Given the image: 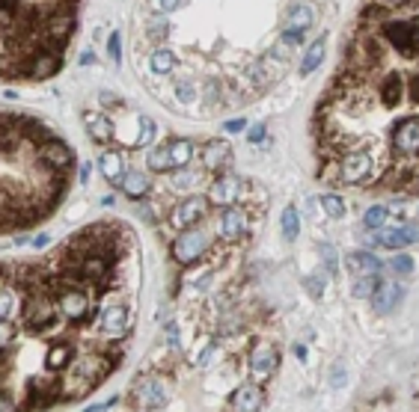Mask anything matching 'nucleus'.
Returning <instances> with one entry per match:
<instances>
[{
  "mask_svg": "<svg viewBox=\"0 0 419 412\" xmlns=\"http://www.w3.org/2000/svg\"><path fill=\"white\" fill-rule=\"evenodd\" d=\"M170 252H173V261H175V264H182V267L193 264V261H200L203 255L208 252V235H205L203 229H196V226L182 229L179 235L173 238Z\"/></svg>",
  "mask_w": 419,
  "mask_h": 412,
  "instance_id": "obj_1",
  "label": "nucleus"
},
{
  "mask_svg": "<svg viewBox=\"0 0 419 412\" xmlns=\"http://www.w3.org/2000/svg\"><path fill=\"white\" fill-rule=\"evenodd\" d=\"M24 324L30 329V336H45L57 327V306L48 294L36 291L30 297V303L24 306Z\"/></svg>",
  "mask_w": 419,
  "mask_h": 412,
  "instance_id": "obj_2",
  "label": "nucleus"
},
{
  "mask_svg": "<svg viewBox=\"0 0 419 412\" xmlns=\"http://www.w3.org/2000/svg\"><path fill=\"white\" fill-rule=\"evenodd\" d=\"M381 36L387 39L402 57L413 60L416 57V15L402 18V21H381Z\"/></svg>",
  "mask_w": 419,
  "mask_h": 412,
  "instance_id": "obj_3",
  "label": "nucleus"
},
{
  "mask_svg": "<svg viewBox=\"0 0 419 412\" xmlns=\"http://www.w3.org/2000/svg\"><path fill=\"white\" fill-rule=\"evenodd\" d=\"M167 400H170V383L161 374H143L134 386V400L131 404L140 409H158V406H167Z\"/></svg>",
  "mask_w": 419,
  "mask_h": 412,
  "instance_id": "obj_4",
  "label": "nucleus"
},
{
  "mask_svg": "<svg viewBox=\"0 0 419 412\" xmlns=\"http://www.w3.org/2000/svg\"><path fill=\"white\" fill-rule=\"evenodd\" d=\"M374 170V160H372V154L369 151H363V149H351L342 154V163H339V181H345L351 187H357V184H366L369 181V175Z\"/></svg>",
  "mask_w": 419,
  "mask_h": 412,
  "instance_id": "obj_5",
  "label": "nucleus"
},
{
  "mask_svg": "<svg viewBox=\"0 0 419 412\" xmlns=\"http://www.w3.org/2000/svg\"><path fill=\"white\" fill-rule=\"evenodd\" d=\"M247 229H250V214L238 202L220 208V217H217V235H220V240L235 243L238 238L247 235Z\"/></svg>",
  "mask_w": 419,
  "mask_h": 412,
  "instance_id": "obj_6",
  "label": "nucleus"
},
{
  "mask_svg": "<svg viewBox=\"0 0 419 412\" xmlns=\"http://www.w3.org/2000/svg\"><path fill=\"white\" fill-rule=\"evenodd\" d=\"M241 196H244V181H241L238 175L232 172H217V178L208 187V202L217 205V208H226V205H235L241 202Z\"/></svg>",
  "mask_w": 419,
  "mask_h": 412,
  "instance_id": "obj_7",
  "label": "nucleus"
},
{
  "mask_svg": "<svg viewBox=\"0 0 419 412\" xmlns=\"http://www.w3.org/2000/svg\"><path fill=\"white\" fill-rule=\"evenodd\" d=\"M280 368V353L274 344L268 341H259L256 347L250 350V374H253V383H268L274 374Z\"/></svg>",
  "mask_w": 419,
  "mask_h": 412,
  "instance_id": "obj_8",
  "label": "nucleus"
},
{
  "mask_svg": "<svg viewBox=\"0 0 419 412\" xmlns=\"http://www.w3.org/2000/svg\"><path fill=\"white\" fill-rule=\"evenodd\" d=\"M208 211H212V202H208L205 196H187L182 199L179 205L173 208V214H170V222L175 229H191L196 226V222H203L208 217Z\"/></svg>",
  "mask_w": 419,
  "mask_h": 412,
  "instance_id": "obj_9",
  "label": "nucleus"
},
{
  "mask_svg": "<svg viewBox=\"0 0 419 412\" xmlns=\"http://www.w3.org/2000/svg\"><path fill=\"white\" fill-rule=\"evenodd\" d=\"M390 140H393V149L399 154H404V158H416V151H419V122H416V113L404 116L402 122H395Z\"/></svg>",
  "mask_w": 419,
  "mask_h": 412,
  "instance_id": "obj_10",
  "label": "nucleus"
},
{
  "mask_svg": "<svg viewBox=\"0 0 419 412\" xmlns=\"http://www.w3.org/2000/svg\"><path fill=\"white\" fill-rule=\"evenodd\" d=\"M60 63H63V57H60L57 51L39 48V53H36V57H30V63L18 74L30 77V81H45V77H54V74L60 72Z\"/></svg>",
  "mask_w": 419,
  "mask_h": 412,
  "instance_id": "obj_11",
  "label": "nucleus"
},
{
  "mask_svg": "<svg viewBox=\"0 0 419 412\" xmlns=\"http://www.w3.org/2000/svg\"><path fill=\"white\" fill-rule=\"evenodd\" d=\"M57 308H60L63 318L81 324V320L90 315V297H86L81 288H63L60 297H57Z\"/></svg>",
  "mask_w": 419,
  "mask_h": 412,
  "instance_id": "obj_12",
  "label": "nucleus"
},
{
  "mask_svg": "<svg viewBox=\"0 0 419 412\" xmlns=\"http://www.w3.org/2000/svg\"><path fill=\"white\" fill-rule=\"evenodd\" d=\"M39 160L48 166L51 172H65L69 166L74 163V154H72V149L65 146V142H60V140H45L39 146Z\"/></svg>",
  "mask_w": 419,
  "mask_h": 412,
  "instance_id": "obj_13",
  "label": "nucleus"
},
{
  "mask_svg": "<svg viewBox=\"0 0 419 412\" xmlns=\"http://www.w3.org/2000/svg\"><path fill=\"white\" fill-rule=\"evenodd\" d=\"M372 308L378 315H390V311L399 308V303L404 299V288L399 282H378V288L372 291Z\"/></svg>",
  "mask_w": 419,
  "mask_h": 412,
  "instance_id": "obj_14",
  "label": "nucleus"
},
{
  "mask_svg": "<svg viewBox=\"0 0 419 412\" xmlns=\"http://www.w3.org/2000/svg\"><path fill=\"white\" fill-rule=\"evenodd\" d=\"M200 160L208 172H226L232 166V154H229V146L223 140H212L205 142L203 151H200Z\"/></svg>",
  "mask_w": 419,
  "mask_h": 412,
  "instance_id": "obj_15",
  "label": "nucleus"
},
{
  "mask_svg": "<svg viewBox=\"0 0 419 412\" xmlns=\"http://www.w3.org/2000/svg\"><path fill=\"white\" fill-rule=\"evenodd\" d=\"M315 15L318 9L310 0H292L285 6V27H297V30H310L315 24Z\"/></svg>",
  "mask_w": 419,
  "mask_h": 412,
  "instance_id": "obj_16",
  "label": "nucleus"
},
{
  "mask_svg": "<svg viewBox=\"0 0 419 412\" xmlns=\"http://www.w3.org/2000/svg\"><path fill=\"white\" fill-rule=\"evenodd\" d=\"M264 404V397H262V388L259 383H241L232 397H229V406H235V409H244V412H253V409H259Z\"/></svg>",
  "mask_w": 419,
  "mask_h": 412,
  "instance_id": "obj_17",
  "label": "nucleus"
},
{
  "mask_svg": "<svg viewBox=\"0 0 419 412\" xmlns=\"http://www.w3.org/2000/svg\"><path fill=\"white\" fill-rule=\"evenodd\" d=\"M98 327L107 336H122L128 329V308L125 306H107L102 308V315H98Z\"/></svg>",
  "mask_w": 419,
  "mask_h": 412,
  "instance_id": "obj_18",
  "label": "nucleus"
},
{
  "mask_svg": "<svg viewBox=\"0 0 419 412\" xmlns=\"http://www.w3.org/2000/svg\"><path fill=\"white\" fill-rule=\"evenodd\" d=\"M167 154H170V170H182V166L193 160L196 146H193V140H187V137H175L167 142Z\"/></svg>",
  "mask_w": 419,
  "mask_h": 412,
  "instance_id": "obj_19",
  "label": "nucleus"
},
{
  "mask_svg": "<svg viewBox=\"0 0 419 412\" xmlns=\"http://www.w3.org/2000/svg\"><path fill=\"white\" fill-rule=\"evenodd\" d=\"M84 125H86V133L95 140V142H110L113 140V122L102 113H93V110H86L84 113Z\"/></svg>",
  "mask_w": 419,
  "mask_h": 412,
  "instance_id": "obj_20",
  "label": "nucleus"
},
{
  "mask_svg": "<svg viewBox=\"0 0 419 412\" xmlns=\"http://www.w3.org/2000/svg\"><path fill=\"white\" fill-rule=\"evenodd\" d=\"M98 170H102V175L107 178L110 184H119V178H122L125 172V160H122V154L113 151V149H107L98 154Z\"/></svg>",
  "mask_w": 419,
  "mask_h": 412,
  "instance_id": "obj_21",
  "label": "nucleus"
},
{
  "mask_svg": "<svg viewBox=\"0 0 419 412\" xmlns=\"http://www.w3.org/2000/svg\"><path fill=\"white\" fill-rule=\"evenodd\" d=\"M119 187H122V193L128 199H143L149 193V175H143L137 170H131V172H122V178H119Z\"/></svg>",
  "mask_w": 419,
  "mask_h": 412,
  "instance_id": "obj_22",
  "label": "nucleus"
},
{
  "mask_svg": "<svg viewBox=\"0 0 419 412\" xmlns=\"http://www.w3.org/2000/svg\"><path fill=\"white\" fill-rule=\"evenodd\" d=\"M402 98H404V77L390 74L387 81L381 83V104L387 110H393V107L402 104Z\"/></svg>",
  "mask_w": 419,
  "mask_h": 412,
  "instance_id": "obj_23",
  "label": "nucleus"
},
{
  "mask_svg": "<svg viewBox=\"0 0 419 412\" xmlns=\"http://www.w3.org/2000/svg\"><path fill=\"white\" fill-rule=\"evenodd\" d=\"M72 356H74V347H72V344L60 341V344H54V347H48V353H45V365H48L51 371H63L65 365H72Z\"/></svg>",
  "mask_w": 419,
  "mask_h": 412,
  "instance_id": "obj_24",
  "label": "nucleus"
},
{
  "mask_svg": "<svg viewBox=\"0 0 419 412\" xmlns=\"http://www.w3.org/2000/svg\"><path fill=\"white\" fill-rule=\"evenodd\" d=\"M372 243H374V247H381V249H402V247H407L402 231L399 229H387V226L372 231Z\"/></svg>",
  "mask_w": 419,
  "mask_h": 412,
  "instance_id": "obj_25",
  "label": "nucleus"
},
{
  "mask_svg": "<svg viewBox=\"0 0 419 412\" xmlns=\"http://www.w3.org/2000/svg\"><path fill=\"white\" fill-rule=\"evenodd\" d=\"M280 226H283V238L294 243L297 235H301V214H297L294 205H285L283 208V217H280Z\"/></svg>",
  "mask_w": 419,
  "mask_h": 412,
  "instance_id": "obj_26",
  "label": "nucleus"
},
{
  "mask_svg": "<svg viewBox=\"0 0 419 412\" xmlns=\"http://www.w3.org/2000/svg\"><path fill=\"white\" fill-rule=\"evenodd\" d=\"M348 267H354L357 273H381L384 270V264H381V258L378 255H372V252H354L348 258Z\"/></svg>",
  "mask_w": 419,
  "mask_h": 412,
  "instance_id": "obj_27",
  "label": "nucleus"
},
{
  "mask_svg": "<svg viewBox=\"0 0 419 412\" xmlns=\"http://www.w3.org/2000/svg\"><path fill=\"white\" fill-rule=\"evenodd\" d=\"M175 65H179V60H175V53L167 51V48H158V51L149 57V69L155 72V74H170Z\"/></svg>",
  "mask_w": 419,
  "mask_h": 412,
  "instance_id": "obj_28",
  "label": "nucleus"
},
{
  "mask_svg": "<svg viewBox=\"0 0 419 412\" xmlns=\"http://www.w3.org/2000/svg\"><path fill=\"white\" fill-rule=\"evenodd\" d=\"M146 166L152 172H167L170 170V154H167V142L164 146H152L146 151Z\"/></svg>",
  "mask_w": 419,
  "mask_h": 412,
  "instance_id": "obj_29",
  "label": "nucleus"
},
{
  "mask_svg": "<svg viewBox=\"0 0 419 412\" xmlns=\"http://www.w3.org/2000/svg\"><path fill=\"white\" fill-rule=\"evenodd\" d=\"M387 222H390V208H384V205H372L366 214H363V226H366L369 231L384 229Z\"/></svg>",
  "mask_w": 419,
  "mask_h": 412,
  "instance_id": "obj_30",
  "label": "nucleus"
},
{
  "mask_svg": "<svg viewBox=\"0 0 419 412\" xmlns=\"http://www.w3.org/2000/svg\"><path fill=\"white\" fill-rule=\"evenodd\" d=\"M324 60V39H318L315 44H310V51H306V57L301 63V74H313L318 65Z\"/></svg>",
  "mask_w": 419,
  "mask_h": 412,
  "instance_id": "obj_31",
  "label": "nucleus"
},
{
  "mask_svg": "<svg viewBox=\"0 0 419 412\" xmlns=\"http://www.w3.org/2000/svg\"><path fill=\"white\" fill-rule=\"evenodd\" d=\"M173 92H175V98H179L182 104H196V98H200V89H196V83H193V81H187V77H182V81H175Z\"/></svg>",
  "mask_w": 419,
  "mask_h": 412,
  "instance_id": "obj_32",
  "label": "nucleus"
},
{
  "mask_svg": "<svg viewBox=\"0 0 419 412\" xmlns=\"http://www.w3.org/2000/svg\"><path fill=\"white\" fill-rule=\"evenodd\" d=\"M244 81H250L256 89H264V86L271 83V74L264 72V65H262V63H250L247 69H244Z\"/></svg>",
  "mask_w": 419,
  "mask_h": 412,
  "instance_id": "obj_33",
  "label": "nucleus"
},
{
  "mask_svg": "<svg viewBox=\"0 0 419 412\" xmlns=\"http://www.w3.org/2000/svg\"><path fill=\"white\" fill-rule=\"evenodd\" d=\"M322 208H324V214L330 220H342V217H345V202H342V196H336V193H324L322 196Z\"/></svg>",
  "mask_w": 419,
  "mask_h": 412,
  "instance_id": "obj_34",
  "label": "nucleus"
},
{
  "mask_svg": "<svg viewBox=\"0 0 419 412\" xmlns=\"http://www.w3.org/2000/svg\"><path fill=\"white\" fill-rule=\"evenodd\" d=\"M378 273H363V279H357L354 282V288H351V294H354L357 299H363V297H372V291L378 288Z\"/></svg>",
  "mask_w": 419,
  "mask_h": 412,
  "instance_id": "obj_35",
  "label": "nucleus"
},
{
  "mask_svg": "<svg viewBox=\"0 0 419 412\" xmlns=\"http://www.w3.org/2000/svg\"><path fill=\"white\" fill-rule=\"evenodd\" d=\"M196 181H200V175L187 172V166H182V170H175V175L170 178V187L173 190H191V187H196Z\"/></svg>",
  "mask_w": 419,
  "mask_h": 412,
  "instance_id": "obj_36",
  "label": "nucleus"
},
{
  "mask_svg": "<svg viewBox=\"0 0 419 412\" xmlns=\"http://www.w3.org/2000/svg\"><path fill=\"white\" fill-rule=\"evenodd\" d=\"M155 133H158V125H155V122H152L149 116H140V137H137V146H140V149L152 146Z\"/></svg>",
  "mask_w": 419,
  "mask_h": 412,
  "instance_id": "obj_37",
  "label": "nucleus"
},
{
  "mask_svg": "<svg viewBox=\"0 0 419 412\" xmlns=\"http://www.w3.org/2000/svg\"><path fill=\"white\" fill-rule=\"evenodd\" d=\"M318 255H322L327 273L330 276H339V255H336V249L330 247V243H318Z\"/></svg>",
  "mask_w": 419,
  "mask_h": 412,
  "instance_id": "obj_38",
  "label": "nucleus"
},
{
  "mask_svg": "<svg viewBox=\"0 0 419 412\" xmlns=\"http://www.w3.org/2000/svg\"><path fill=\"white\" fill-rule=\"evenodd\" d=\"M15 311V291L13 288H0V320H9Z\"/></svg>",
  "mask_w": 419,
  "mask_h": 412,
  "instance_id": "obj_39",
  "label": "nucleus"
},
{
  "mask_svg": "<svg viewBox=\"0 0 419 412\" xmlns=\"http://www.w3.org/2000/svg\"><path fill=\"white\" fill-rule=\"evenodd\" d=\"M303 288H306V294H310L313 299H322V297H324V276H318V273L306 276V279H303Z\"/></svg>",
  "mask_w": 419,
  "mask_h": 412,
  "instance_id": "obj_40",
  "label": "nucleus"
},
{
  "mask_svg": "<svg viewBox=\"0 0 419 412\" xmlns=\"http://www.w3.org/2000/svg\"><path fill=\"white\" fill-rule=\"evenodd\" d=\"M387 18H390L387 3H384V6H369L366 13H363V21H366V24H381V21H387Z\"/></svg>",
  "mask_w": 419,
  "mask_h": 412,
  "instance_id": "obj_41",
  "label": "nucleus"
},
{
  "mask_svg": "<svg viewBox=\"0 0 419 412\" xmlns=\"http://www.w3.org/2000/svg\"><path fill=\"white\" fill-rule=\"evenodd\" d=\"M268 57H274V60H280V63H285V60L292 57V44H289V42H283V39H277V42L271 44Z\"/></svg>",
  "mask_w": 419,
  "mask_h": 412,
  "instance_id": "obj_42",
  "label": "nucleus"
},
{
  "mask_svg": "<svg viewBox=\"0 0 419 412\" xmlns=\"http://www.w3.org/2000/svg\"><path fill=\"white\" fill-rule=\"evenodd\" d=\"M205 101L214 104V107H217V104L223 107V89H220L217 81H208V83H205Z\"/></svg>",
  "mask_w": 419,
  "mask_h": 412,
  "instance_id": "obj_43",
  "label": "nucleus"
},
{
  "mask_svg": "<svg viewBox=\"0 0 419 412\" xmlns=\"http://www.w3.org/2000/svg\"><path fill=\"white\" fill-rule=\"evenodd\" d=\"M280 39H283V42H289L292 48H294V44H301V42L306 39V30H297V27H285Z\"/></svg>",
  "mask_w": 419,
  "mask_h": 412,
  "instance_id": "obj_44",
  "label": "nucleus"
},
{
  "mask_svg": "<svg viewBox=\"0 0 419 412\" xmlns=\"http://www.w3.org/2000/svg\"><path fill=\"white\" fill-rule=\"evenodd\" d=\"M393 270L399 273V276H407V273H413V258H411V255H399V258L393 261Z\"/></svg>",
  "mask_w": 419,
  "mask_h": 412,
  "instance_id": "obj_45",
  "label": "nucleus"
},
{
  "mask_svg": "<svg viewBox=\"0 0 419 412\" xmlns=\"http://www.w3.org/2000/svg\"><path fill=\"white\" fill-rule=\"evenodd\" d=\"M15 338V329H13V324L9 320H0V347H6L9 341Z\"/></svg>",
  "mask_w": 419,
  "mask_h": 412,
  "instance_id": "obj_46",
  "label": "nucleus"
},
{
  "mask_svg": "<svg viewBox=\"0 0 419 412\" xmlns=\"http://www.w3.org/2000/svg\"><path fill=\"white\" fill-rule=\"evenodd\" d=\"M107 51H110V57H113V63H119V60H122V48H119V33H110Z\"/></svg>",
  "mask_w": 419,
  "mask_h": 412,
  "instance_id": "obj_47",
  "label": "nucleus"
},
{
  "mask_svg": "<svg viewBox=\"0 0 419 412\" xmlns=\"http://www.w3.org/2000/svg\"><path fill=\"white\" fill-rule=\"evenodd\" d=\"M399 231H402V238H404L407 247H413V243H416V222H413V220H411V222H404Z\"/></svg>",
  "mask_w": 419,
  "mask_h": 412,
  "instance_id": "obj_48",
  "label": "nucleus"
},
{
  "mask_svg": "<svg viewBox=\"0 0 419 412\" xmlns=\"http://www.w3.org/2000/svg\"><path fill=\"white\" fill-rule=\"evenodd\" d=\"M404 92L411 95V104L416 107V101H419V83H416V74H411V77H407V83H404Z\"/></svg>",
  "mask_w": 419,
  "mask_h": 412,
  "instance_id": "obj_49",
  "label": "nucleus"
},
{
  "mask_svg": "<svg viewBox=\"0 0 419 412\" xmlns=\"http://www.w3.org/2000/svg\"><path fill=\"white\" fill-rule=\"evenodd\" d=\"M342 383H345V365H342V362H336L333 365V371H330V386H342Z\"/></svg>",
  "mask_w": 419,
  "mask_h": 412,
  "instance_id": "obj_50",
  "label": "nucleus"
},
{
  "mask_svg": "<svg viewBox=\"0 0 419 412\" xmlns=\"http://www.w3.org/2000/svg\"><path fill=\"white\" fill-rule=\"evenodd\" d=\"M214 350H217V344H208V347H205L200 356H196V368H208V362H212Z\"/></svg>",
  "mask_w": 419,
  "mask_h": 412,
  "instance_id": "obj_51",
  "label": "nucleus"
},
{
  "mask_svg": "<svg viewBox=\"0 0 419 412\" xmlns=\"http://www.w3.org/2000/svg\"><path fill=\"white\" fill-rule=\"evenodd\" d=\"M167 344L173 350H179L182 347V341H179V327L175 324H167Z\"/></svg>",
  "mask_w": 419,
  "mask_h": 412,
  "instance_id": "obj_52",
  "label": "nucleus"
},
{
  "mask_svg": "<svg viewBox=\"0 0 419 412\" xmlns=\"http://www.w3.org/2000/svg\"><path fill=\"white\" fill-rule=\"evenodd\" d=\"M184 3V0H155L158 13H173V9H179Z\"/></svg>",
  "mask_w": 419,
  "mask_h": 412,
  "instance_id": "obj_53",
  "label": "nucleus"
},
{
  "mask_svg": "<svg viewBox=\"0 0 419 412\" xmlns=\"http://www.w3.org/2000/svg\"><path fill=\"white\" fill-rule=\"evenodd\" d=\"M223 128H226L229 133H241V131L247 128V122H244V119H229V122H226Z\"/></svg>",
  "mask_w": 419,
  "mask_h": 412,
  "instance_id": "obj_54",
  "label": "nucleus"
},
{
  "mask_svg": "<svg viewBox=\"0 0 419 412\" xmlns=\"http://www.w3.org/2000/svg\"><path fill=\"white\" fill-rule=\"evenodd\" d=\"M3 409H15V400L6 395V388H0V412Z\"/></svg>",
  "mask_w": 419,
  "mask_h": 412,
  "instance_id": "obj_55",
  "label": "nucleus"
},
{
  "mask_svg": "<svg viewBox=\"0 0 419 412\" xmlns=\"http://www.w3.org/2000/svg\"><path fill=\"white\" fill-rule=\"evenodd\" d=\"M152 36L164 39V36H167V24H164V21H152Z\"/></svg>",
  "mask_w": 419,
  "mask_h": 412,
  "instance_id": "obj_56",
  "label": "nucleus"
},
{
  "mask_svg": "<svg viewBox=\"0 0 419 412\" xmlns=\"http://www.w3.org/2000/svg\"><path fill=\"white\" fill-rule=\"evenodd\" d=\"M262 140H264V128H262V125H256V128L250 131V142H262Z\"/></svg>",
  "mask_w": 419,
  "mask_h": 412,
  "instance_id": "obj_57",
  "label": "nucleus"
},
{
  "mask_svg": "<svg viewBox=\"0 0 419 412\" xmlns=\"http://www.w3.org/2000/svg\"><path fill=\"white\" fill-rule=\"evenodd\" d=\"M102 101H104L107 107H116V104H119V98H116L113 92H102Z\"/></svg>",
  "mask_w": 419,
  "mask_h": 412,
  "instance_id": "obj_58",
  "label": "nucleus"
},
{
  "mask_svg": "<svg viewBox=\"0 0 419 412\" xmlns=\"http://www.w3.org/2000/svg\"><path fill=\"white\" fill-rule=\"evenodd\" d=\"M90 181V163H81V184Z\"/></svg>",
  "mask_w": 419,
  "mask_h": 412,
  "instance_id": "obj_59",
  "label": "nucleus"
},
{
  "mask_svg": "<svg viewBox=\"0 0 419 412\" xmlns=\"http://www.w3.org/2000/svg\"><path fill=\"white\" fill-rule=\"evenodd\" d=\"M33 247H36V249H42V247H48V238H45V235H39L36 240H33Z\"/></svg>",
  "mask_w": 419,
  "mask_h": 412,
  "instance_id": "obj_60",
  "label": "nucleus"
},
{
  "mask_svg": "<svg viewBox=\"0 0 419 412\" xmlns=\"http://www.w3.org/2000/svg\"><path fill=\"white\" fill-rule=\"evenodd\" d=\"M93 63H95L93 53H84V57H81V65H93Z\"/></svg>",
  "mask_w": 419,
  "mask_h": 412,
  "instance_id": "obj_61",
  "label": "nucleus"
},
{
  "mask_svg": "<svg viewBox=\"0 0 419 412\" xmlns=\"http://www.w3.org/2000/svg\"><path fill=\"white\" fill-rule=\"evenodd\" d=\"M384 3H390V6H404L407 0H384Z\"/></svg>",
  "mask_w": 419,
  "mask_h": 412,
  "instance_id": "obj_62",
  "label": "nucleus"
}]
</instances>
